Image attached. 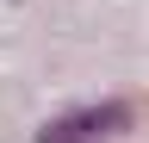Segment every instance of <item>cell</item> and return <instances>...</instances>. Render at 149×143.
Returning a JSON list of instances; mask_svg holds the SVG:
<instances>
[{"mask_svg": "<svg viewBox=\"0 0 149 143\" xmlns=\"http://www.w3.org/2000/svg\"><path fill=\"white\" fill-rule=\"evenodd\" d=\"M124 124H130V106L106 100V106H81V112L50 118L44 131H37V143H106V137H118Z\"/></svg>", "mask_w": 149, "mask_h": 143, "instance_id": "obj_1", "label": "cell"}]
</instances>
